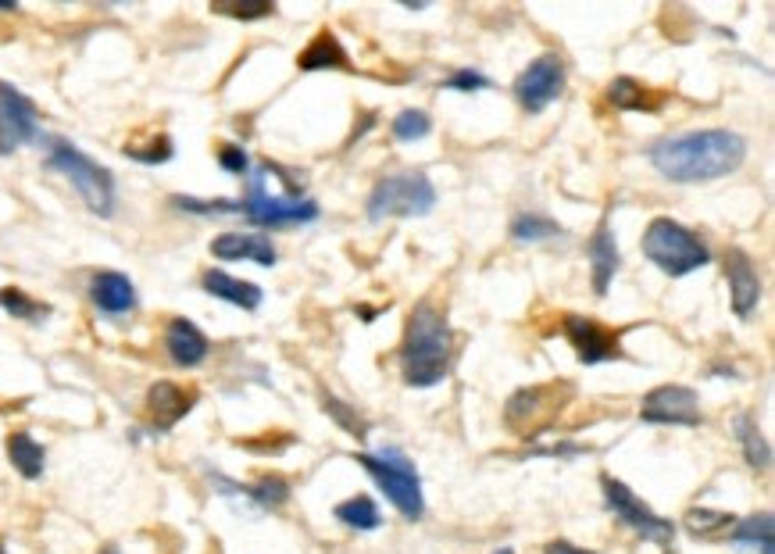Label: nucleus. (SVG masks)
<instances>
[{"label": "nucleus", "instance_id": "f257e3e1", "mask_svg": "<svg viewBox=\"0 0 775 554\" xmlns=\"http://www.w3.org/2000/svg\"><path fill=\"white\" fill-rule=\"evenodd\" d=\"M655 169L672 183H711L747 161V140L729 129H697L650 147Z\"/></svg>", "mask_w": 775, "mask_h": 554}, {"label": "nucleus", "instance_id": "f03ea898", "mask_svg": "<svg viewBox=\"0 0 775 554\" xmlns=\"http://www.w3.org/2000/svg\"><path fill=\"white\" fill-rule=\"evenodd\" d=\"M454 362V333L433 305L412 311L401 343V372L407 386H436L447 380Z\"/></svg>", "mask_w": 775, "mask_h": 554}, {"label": "nucleus", "instance_id": "7ed1b4c3", "mask_svg": "<svg viewBox=\"0 0 775 554\" xmlns=\"http://www.w3.org/2000/svg\"><path fill=\"white\" fill-rule=\"evenodd\" d=\"M43 161H47L51 172H61L68 179L89 212L100 215V219L115 215V175L104 169L100 161L83 155L79 147H72L68 140H61V137L47 140V158H43Z\"/></svg>", "mask_w": 775, "mask_h": 554}, {"label": "nucleus", "instance_id": "20e7f679", "mask_svg": "<svg viewBox=\"0 0 775 554\" xmlns=\"http://www.w3.org/2000/svg\"><path fill=\"white\" fill-rule=\"evenodd\" d=\"M240 212L247 215V222L262 230H283V226H304V222L318 219V204L308 193H272L268 190V172L254 169L247 172V193L240 201Z\"/></svg>", "mask_w": 775, "mask_h": 554}, {"label": "nucleus", "instance_id": "39448f33", "mask_svg": "<svg viewBox=\"0 0 775 554\" xmlns=\"http://www.w3.org/2000/svg\"><path fill=\"white\" fill-rule=\"evenodd\" d=\"M358 466L375 479L379 490L386 493V501L397 508L404 519H422L425 515L418 469H415V461L401 451V447H383L379 455L361 451Z\"/></svg>", "mask_w": 775, "mask_h": 554}, {"label": "nucleus", "instance_id": "423d86ee", "mask_svg": "<svg viewBox=\"0 0 775 554\" xmlns=\"http://www.w3.org/2000/svg\"><path fill=\"white\" fill-rule=\"evenodd\" d=\"M644 254L650 265H658L665 276H690L697 268H704L711 262L708 244L687 226H679L672 219H655L644 233Z\"/></svg>", "mask_w": 775, "mask_h": 554}, {"label": "nucleus", "instance_id": "0eeeda50", "mask_svg": "<svg viewBox=\"0 0 775 554\" xmlns=\"http://www.w3.org/2000/svg\"><path fill=\"white\" fill-rule=\"evenodd\" d=\"M436 207V187L425 172H401L386 175L372 187L369 201H364V215L369 222L383 219H422Z\"/></svg>", "mask_w": 775, "mask_h": 554}, {"label": "nucleus", "instance_id": "6e6552de", "mask_svg": "<svg viewBox=\"0 0 775 554\" xmlns=\"http://www.w3.org/2000/svg\"><path fill=\"white\" fill-rule=\"evenodd\" d=\"M601 487H604V501H607V508H612V512L626 522L629 530H636L644 536V541H650V544H661V547H668L672 544V536H676V526L668 519H661V515H655V508L650 504H644L640 498H636V493L622 483V479H615V476H601Z\"/></svg>", "mask_w": 775, "mask_h": 554}, {"label": "nucleus", "instance_id": "1a4fd4ad", "mask_svg": "<svg viewBox=\"0 0 775 554\" xmlns=\"http://www.w3.org/2000/svg\"><path fill=\"white\" fill-rule=\"evenodd\" d=\"M572 386L569 383H546V386H529V391H519L511 401H508V423L525 433V437H537L546 426H551V418L561 412V397H569Z\"/></svg>", "mask_w": 775, "mask_h": 554}, {"label": "nucleus", "instance_id": "9d476101", "mask_svg": "<svg viewBox=\"0 0 775 554\" xmlns=\"http://www.w3.org/2000/svg\"><path fill=\"white\" fill-rule=\"evenodd\" d=\"M640 418L650 426H701L704 412L690 386L665 383L640 401Z\"/></svg>", "mask_w": 775, "mask_h": 554}, {"label": "nucleus", "instance_id": "9b49d317", "mask_svg": "<svg viewBox=\"0 0 775 554\" xmlns=\"http://www.w3.org/2000/svg\"><path fill=\"white\" fill-rule=\"evenodd\" d=\"M561 94H565V62H561V54H540L514 83V97H519L529 115H540Z\"/></svg>", "mask_w": 775, "mask_h": 554}, {"label": "nucleus", "instance_id": "f8f14e48", "mask_svg": "<svg viewBox=\"0 0 775 554\" xmlns=\"http://www.w3.org/2000/svg\"><path fill=\"white\" fill-rule=\"evenodd\" d=\"M561 333L569 337V343L580 354L583 365H601V362H618L622 358V340L615 329H607L604 322L597 319H586V316H575L569 311L565 319H561Z\"/></svg>", "mask_w": 775, "mask_h": 554}, {"label": "nucleus", "instance_id": "ddd939ff", "mask_svg": "<svg viewBox=\"0 0 775 554\" xmlns=\"http://www.w3.org/2000/svg\"><path fill=\"white\" fill-rule=\"evenodd\" d=\"M36 137V104L22 97L14 86L0 83V158L14 155L22 143H33Z\"/></svg>", "mask_w": 775, "mask_h": 554}, {"label": "nucleus", "instance_id": "4468645a", "mask_svg": "<svg viewBox=\"0 0 775 554\" xmlns=\"http://www.w3.org/2000/svg\"><path fill=\"white\" fill-rule=\"evenodd\" d=\"M725 276H729V297H733V311L740 319H751V311L762 301V276L751 262L747 251L733 247L725 254Z\"/></svg>", "mask_w": 775, "mask_h": 554}, {"label": "nucleus", "instance_id": "2eb2a0df", "mask_svg": "<svg viewBox=\"0 0 775 554\" xmlns=\"http://www.w3.org/2000/svg\"><path fill=\"white\" fill-rule=\"evenodd\" d=\"M193 401H197V394H193V391H187V386L169 383V380L155 383V386H150V394H147V415H150V426H155L158 433H169L182 415H190Z\"/></svg>", "mask_w": 775, "mask_h": 554}, {"label": "nucleus", "instance_id": "dca6fc26", "mask_svg": "<svg viewBox=\"0 0 775 554\" xmlns=\"http://www.w3.org/2000/svg\"><path fill=\"white\" fill-rule=\"evenodd\" d=\"M211 254H215L219 262H254V265H265V268L279 262L272 239L262 233H222V236L211 239Z\"/></svg>", "mask_w": 775, "mask_h": 554}, {"label": "nucleus", "instance_id": "f3484780", "mask_svg": "<svg viewBox=\"0 0 775 554\" xmlns=\"http://www.w3.org/2000/svg\"><path fill=\"white\" fill-rule=\"evenodd\" d=\"M89 301L104 316H126L136 308V287L126 273H97L89 279Z\"/></svg>", "mask_w": 775, "mask_h": 554}, {"label": "nucleus", "instance_id": "a211bd4d", "mask_svg": "<svg viewBox=\"0 0 775 554\" xmlns=\"http://www.w3.org/2000/svg\"><path fill=\"white\" fill-rule=\"evenodd\" d=\"M164 348H169V358L179 369H197L208 358L211 343L190 319H172L164 329Z\"/></svg>", "mask_w": 775, "mask_h": 554}, {"label": "nucleus", "instance_id": "6ab92c4d", "mask_svg": "<svg viewBox=\"0 0 775 554\" xmlns=\"http://www.w3.org/2000/svg\"><path fill=\"white\" fill-rule=\"evenodd\" d=\"M201 287L211 294V297H219V301H230L243 311H257L262 308V287L257 283H247V279H236L230 273H222V268H208V273L201 276Z\"/></svg>", "mask_w": 775, "mask_h": 554}, {"label": "nucleus", "instance_id": "aec40b11", "mask_svg": "<svg viewBox=\"0 0 775 554\" xmlns=\"http://www.w3.org/2000/svg\"><path fill=\"white\" fill-rule=\"evenodd\" d=\"M590 268H594V294L604 297L607 287H612L615 273L622 268V254L615 244V233L607 226V219L597 226L594 239H590Z\"/></svg>", "mask_w": 775, "mask_h": 554}, {"label": "nucleus", "instance_id": "412c9836", "mask_svg": "<svg viewBox=\"0 0 775 554\" xmlns=\"http://www.w3.org/2000/svg\"><path fill=\"white\" fill-rule=\"evenodd\" d=\"M215 483L222 493H233V498H243V501H251L254 508H279L286 504V498H290V487H286V479L283 476H262V479H254L251 487H240V483H230V479H222L215 476Z\"/></svg>", "mask_w": 775, "mask_h": 554}, {"label": "nucleus", "instance_id": "4be33fe9", "mask_svg": "<svg viewBox=\"0 0 775 554\" xmlns=\"http://www.w3.org/2000/svg\"><path fill=\"white\" fill-rule=\"evenodd\" d=\"M297 68L304 72H322V68H351V57H347V51L340 47V40L337 33H329V29H322L308 47L300 51L297 57Z\"/></svg>", "mask_w": 775, "mask_h": 554}, {"label": "nucleus", "instance_id": "5701e85b", "mask_svg": "<svg viewBox=\"0 0 775 554\" xmlns=\"http://www.w3.org/2000/svg\"><path fill=\"white\" fill-rule=\"evenodd\" d=\"M733 433H736V440H740V447H743V458L751 461V469L765 472V469L772 466V447H768V440H765L762 426H757V418H754L751 412H740V415L733 418Z\"/></svg>", "mask_w": 775, "mask_h": 554}, {"label": "nucleus", "instance_id": "b1692460", "mask_svg": "<svg viewBox=\"0 0 775 554\" xmlns=\"http://www.w3.org/2000/svg\"><path fill=\"white\" fill-rule=\"evenodd\" d=\"M607 97H612V104L622 111H658L665 104V94H650L644 83H636L629 76H618L612 89H607Z\"/></svg>", "mask_w": 775, "mask_h": 554}, {"label": "nucleus", "instance_id": "393cba45", "mask_svg": "<svg viewBox=\"0 0 775 554\" xmlns=\"http://www.w3.org/2000/svg\"><path fill=\"white\" fill-rule=\"evenodd\" d=\"M772 530H775V519L768 512H762V515H751V519H743V522H733V530H729V541H733L736 547H747V551L775 554Z\"/></svg>", "mask_w": 775, "mask_h": 554}, {"label": "nucleus", "instance_id": "a878e982", "mask_svg": "<svg viewBox=\"0 0 775 554\" xmlns=\"http://www.w3.org/2000/svg\"><path fill=\"white\" fill-rule=\"evenodd\" d=\"M8 458L25 479H40L43 461H47V451H43V444H36L25 429H19V433H11V437H8Z\"/></svg>", "mask_w": 775, "mask_h": 554}, {"label": "nucleus", "instance_id": "bb28decb", "mask_svg": "<svg viewBox=\"0 0 775 554\" xmlns=\"http://www.w3.org/2000/svg\"><path fill=\"white\" fill-rule=\"evenodd\" d=\"M332 515H337L343 526H351L358 533H369V530H379V522H383V515H379V508L372 498H364V493H358V498H347L340 501L337 508H332Z\"/></svg>", "mask_w": 775, "mask_h": 554}, {"label": "nucleus", "instance_id": "cd10ccee", "mask_svg": "<svg viewBox=\"0 0 775 554\" xmlns=\"http://www.w3.org/2000/svg\"><path fill=\"white\" fill-rule=\"evenodd\" d=\"M733 515L725 512H708V508H690L687 512V530L693 536H701V541H722L733 530Z\"/></svg>", "mask_w": 775, "mask_h": 554}, {"label": "nucleus", "instance_id": "c85d7f7f", "mask_svg": "<svg viewBox=\"0 0 775 554\" xmlns=\"http://www.w3.org/2000/svg\"><path fill=\"white\" fill-rule=\"evenodd\" d=\"M0 308H4L8 316L25 319V322H43V319L51 316V305L33 301V297H29L25 290H19V287H4V290H0Z\"/></svg>", "mask_w": 775, "mask_h": 554}, {"label": "nucleus", "instance_id": "c756f323", "mask_svg": "<svg viewBox=\"0 0 775 554\" xmlns=\"http://www.w3.org/2000/svg\"><path fill=\"white\" fill-rule=\"evenodd\" d=\"M561 233L565 230H561L554 219H543V215H514L511 222V236L519 239V244H540V239H551Z\"/></svg>", "mask_w": 775, "mask_h": 554}, {"label": "nucleus", "instance_id": "7c9ffc66", "mask_svg": "<svg viewBox=\"0 0 775 554\" xmlns=\"http://www.w3.org/2000/svg\"><path fill=\"white\" fill-rule=\"evenodd\" d=\"M433 132V122L425 111H401L393 118V137L401 143H415V140H425Z\"/></svg>", "mask_w": 775, "mask_h": 554}, {"label": "nucleus", "instance_id": "2f4dec72", "mask_svg": "<svg viewBox=\"0 0 775 554\" xmlns=\"http://www.w3.org/2000/svg\"><path fill=\"white\" fill-rule=\"evenodd\" d=\"M172 204L179 207V212H190V215H233L240 212V201H201V198H182V193H176Z\"/></svg>", "mask_w": 775, "mask_h": 554}, {"label": "nucleus", "instance_id": "473e14b6", "mask_svg": "<svg viewBox=\"0 0 775 554\" xmlns=\"http://www.w3.org/2000/svg\"><path fill=\"white\" fill-rule=\"evenodd\" d=\"M126 158L132 161H144V164H164L172 158V140L164 137V132H158V137H150L147 147H132L126 143Z\"/></svg>", "mask_w": 775, "mask_h": 554}, {"label": "nucleus", "instance_id": "72a5a7b5", "mask_svg": "<svg viewBox=\"0 0 775 554\" xmlns=\"http://www.w3.org/2000/svg\"><path fill=\"white\" fill-rule=\"evenodd\" d=\"M322 408L332 415V418H337V423L347 429V433H354V437H364V433H369V429H364V418L358 415V412H351V408H347V404L340 401V397H322Z\"/></svg>", "mask_w": 775, "mask_h": 554}, {"label": "nucleus", "instance_id": "f704fd0d", "mask_svg": "<svg viewBox=\"0 0 775 554\" xmlns=\"http://www.w3.org/2000/svg\"><path fill=\"white\" fill-rule=\"evenodd\" d=\"M447 89H458V94H479V89H490L493 83L482 76V72L476 68H461V72H454V76L444 83Z\"/></svg>", "mask_w": 775, "mask_h": 554}, {"label": "nucleus", "instance_id": "c9c22d12", "mask_svg": "<svg viewBox=\"0 0 775 554\" xmlns=\"http://www.w3.org/2000/svg\"><path fill=\"white\" fill-rule=\"evenodd\" d=\"M219 164L230 175H247L251 172V158H247V151H243V147H236V143H222L219 147Z\"/></svg>", "mask_w": 775, "mask_h": 554}, {"label": "nucleus", "instance_id": "e433bc0d", "mask_svg": "<svg viewBox=\"0 0 775 554\" xmlns=\"http://www.w3.org/2000/svg\"><path fill=\"white\" fill-rule=\"evenodd\" d=\"M219 14H230V19H240V22H247V19H265V14H272V4H251V8H215Z\"/></svg>", "mask_w": 775, "mask_h": 554}, {"label": "nucleus", "instance_id": "4c0bfd02", "mask_svg": "<svg viewBox=\"0 0 775 554\" xmlns=\"http://www.w3.org/2000/svg\"><path fill=\"white\" fill-rule=\"evenodd\" d=\"M543 554H594V551H586V547H575L569 541H551L543 547Z\"/></svg>", "mask_w": 775, "mask_h": 554}, {"label": "nucleus", "instance_id": "58836bf2", "mask_svg": "<svg viewBox=\"0 0 775 554\" xmlns=\"http://www.w3.org/2000/svg\"><path fill=\"white\" fill-rule=\"evenodd\" d=\"M100 554H121V551H118V547H115V544H108V547H104V551H100Z\"/></svg>", "mask_w": 775, "mask_h": 554}, {"label": "nucleus", "instance_id": "ea45409f", "mask_svg": "<svg viewBox=\"0 0 775 554\" xmlns=\"http://www.w3.org/2000/svg\"><path fill=\"white\" fill-rule=\"evenodd\" d=\"M493 554H514V551H508V547H500V551H493Z\"/></svg>", "mask_w": 775, "mask_h": 554}, {"label": "nucleus", "instance_id": "a19ab883", "mask_svg": "<svg viewBox=\"0 0 775 554\" xmlns=\"http://www.w3.org/2000/svg\"><path fill=\"white\" fill-rule=\"evenodd\" d=\"M0 554H4V547H0Z\"/></svg>", "mask_w": 775, "mask_h": 554}]
</instances>
